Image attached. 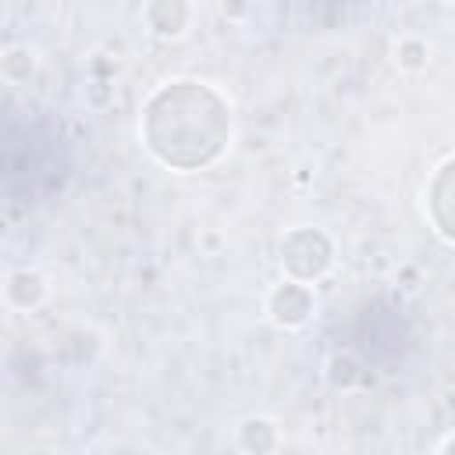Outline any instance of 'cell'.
Wrapping results in <instances>:
<instances>
[{
	"label": "cell",
	"instance_id": "6da1fadb",
	"mask_svg": "<svg viewBox=\"0 0 455 455\" xmlns=\"http://www.w3.org/2000/svg\"><path fill=\"white\" fill-rule=\"evenodd\" d=\"M228 107L199 82H174L146 107V142L171 167H203L228 142Z\"/></svg>",
	"mask_w": 455,
	"mask_h": 455
},
{
	"label": "cell",
	"instance_id": "7a4b0ae2",
	"mask_svg": "<svg viewBox=\"0 0 455 455\" xmlns=\"http://www.w3.org/2000/svg\"><path fill=\"white\" fill-rule=\"evenodd\" d=\"M281 263L288 267V274L295 281H313L331 267V242L313 228H299L284 238Z\"/></svg>",
	"mask_w": 455,
	"mask_h": 455
},
{
	"label": "cell",
	"instance_id": "3957f363",
	"mask_svg": "<svg viewBox=\"0 0 455 455\" xmlns=\"http://www.w3.org/2000/svg\"><path fill=\"white\" fill-rule=\"evenodd\" d=\"M430 217L437 231L455 242V160H448L430 181Z\"/></svg>",
	"mask_w": 455,
	"mask_h": 455
},
{
	"label": "cell",
	"instance_id": "277c9868",
	"mask_svg": "<svg viewBox=\"0 0 455 455\" xmlns=\"http://www.w3.org/2000/svg\"><path fill=\"white\" fill-rule=\"evenodd\" d=\"M309 306H313V299H309L306 284H299V281L281 284V288L274 291V299H270V313H274V320L284 323V327L302 323V320L309 316Z\"/></svg>",
	"mask_w": 455,
	"mask_h": 455
},
{
	"label": "cell",
	"instance_id": "5b68a950",
	"mask_svg": "<svg viewBox=\"0 0 455 455\" xmlns=\"http://www.w3.org/2000/svg\"><path fill=\"white\" fill-rule=\"evenodd\" d=\"M43 277L39 274H28V270H18L11 274V284H7V299L18 306V309H32L39 299H43Z\"/></svg>",
	"mask_w": 455,
	"mask_h": 455
},
{
	"label": "cell",
	"instance_id": "8992f818",
	"mask_svg": "<svg viewBox=\"0 0 455 455\" xmlns=\"http://www.w3.org/2000/svg\"><path fill=\"white\" fill-rule=\"evenodd\" d=\"M149 11H164V14H167V18L156 25L160 36H178V32L185 28V21H188V4H185V0H153Z\"/></svg>",
	"mask_w": 455,
	"mask_h": 455
},
{
	"label": "cell",
	"instance_id": "52a82bcc",
	"mask_svg": "<svg viewBox=\"0 0 455 455\" xmlns=\"http://www.w3.org/2000/svg\"><path fill=\"white\" fill-rule=\"evenodd\" d=\"M242 444H245V448H256V451L274 448V444H277L274 427H270L267 419H249V423L242 427Z\"/></svg>",
	"mask_w": 455,
	"mask_h": 455
},
{
	"label": "cell",
	"instance_id": "ba28073f",
	"mask_svg": "<svg viewBox=\"0 0 455 455\" xmlns=\"http://www.w3.org/2000/svg\"><path fill=\"white\" fill-rule=\"evenodd\" d=\"M398 53H402V64H405V68H423V64H427V50H423V43H412V39H409V43H402Z\"/></svg>",
	"mask_w": 455,
	"mask_h": 455
},
{
	"label": "cell",
	"instance_id": "9c48e42d",
	"mask_svg": "<svg viewBox=\"0 0 455 455\" xmlns=\"http://www.w3.org/2000/svg\"><path fill=\"white\" fill-rule=\"evenodd\" d=\"M444 451H455V437H451V441H448V444H444Z\"/></svg>",
	"mask_w": 455,
	"mask_h": 455
}]
</instances>
